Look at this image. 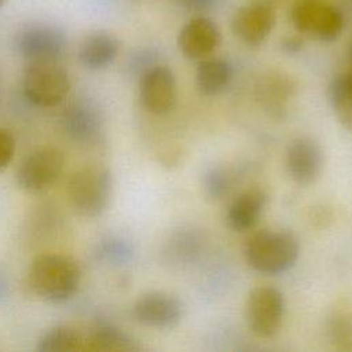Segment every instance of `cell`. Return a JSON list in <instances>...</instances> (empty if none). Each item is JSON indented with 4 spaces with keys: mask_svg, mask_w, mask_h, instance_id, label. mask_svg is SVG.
Masks as SVG:
<instances>
[{
    "mask_svg": "<svg viewBox=\"0 0 352 352\" xmlns=\"http://www.w3.org/2000/svg\"><path fill=\"white\" fill-rule=\"evenodd\" d=\"M30 289L50 302H63L74 296L81 282L78 263L65 254L37 256L28 271Z\"/></svg>",
    "mask_w": 352,
    "mask_h": 352,
    "instance_id": "cell-1",
    "label": "cell"
},
{
    "mask_svg": "<svg viewBox=\"0 0 352 352\" xmlns=\"http://www.w3.org/2000/svg\"><path fill=\"white\" fill-rule=\"evenodd\" d=\"M300 256V242L289 231L260 230L245 243V257L249 265L265 275H279L289 271Z\"/></svg>",
    "mask_w": 352,
    "mask_h": 352,
    "instance_id": "cell-2",
    "label": "cell"
},
{
    "mask_svg": "<svg viewBox=\"0 0 352 352\" xmlns=\"http://www.w3.org/2000/svg\"><path fill=\"white\" fill-rule=\"evenodd\" d=\"M111 188L110 170L103 165L91 164L72 173L67 182V197L78 214L98 217L109 206Z\"/></svg>",
    "mask_w": 352,
    "mask_h": 352,
    "instance_id": "cell-3",
    "label": "cell"
},
{
    "mask_svg": "<svg viewBox=\"0 0 352 352\" xmlns=\"http://www.w3.org/2000/svg\"><path fill=\"white\" fill-rule=\"evenodd\" d=\"M69 89V74L58 60L30 62L25 70L23 94L36 106H56L67 96Z\"/></svg>",
    "mask_w": 352,
    "mask_h": 352,
    "instance_id": "cell-4",
    "label": "cell"
},
{
    "mask_svg": "<svg viewBox=\"0 0 352 352\" xmlns=\"http://www.w3.org/2000/svg\"><path fill=\"white\" fill-rule=\"evenodd\" d=\"M293 26L320 41H334L342 33L344 15L326 0H298L290 10Z\"/></svg>",
    "mask_w": 352,
    "mask_h": 352,
    "instance_id": "cell-5",
    "label": "cell"
},
{
    "mask_svg": "<svg viewBox=\"0 0 352 352\" xmlns=\"http://www.w3.org/2000/svg\"><path fill=\"white\" fill-rule=\"evenodd\" d=\"M285 315V298L274 286L254 287L246 300L245 319L258 337H272L280 327Z\"/></svg>",
    "mask_w": 352,
    "mask_h": 352,
    "instance_id": "cell-6",
    "label": "cell"
},
{
    "mask_svg": "<svg viewBox=\"0 0 352 352\" xmlns=\"http://www.w3.org/2000/svg\"><path fill=\"white\" fill-rule=\"evenodd\" d=\"M65 166L63 153L52 146L36 148L19 164L16 170L18 186L29 192H40L51 187Z\"/></svg>",
    "mask_w": 352,
    "mask_h": 352,
    "instance_id": "cell-7",
    "label": "cell"
},
{
    "mask_svg": "<svg viewBox=\"0 0 352 352\" xmlns=\"http://www.w3.org/2000/svg\"><path fill=\"white\" fill-rule=\"evenodd\" d=\"M139 98L143 107L155 116L169 113L177 98L176 78L165 65H153L139 77Z\"/></svg>",
    "mask_w": 352,
    "mask_h": 352,
    "instance_id": "cell-8",
    "label": "cell"
},
{
    "mask_svg": "<svg viewBox=\"0 0 352 352\" xmlns=\"http://www.w3.org/2000/svg\"><path fill=\"white\" fill-rule=\"evenodd\" d=\"M15 47L19 55L29 62L58 60L66 48V38L63 32L55 26L33 25L19 32Z\"/></svg>",
    "mask_w": 352,
    "mask_h": 352,
    "instance_id": "cell-9",
    "label": "cell"
},
{
    "mask_svg": "<svg viewBox=\"0 0 352 352\" xmlns=\"http://www.w3.org/2000/svg\"><path fill=\"white\" fill-rule=\"evenodd\" d=\"M62 126L73 142L95 143L103 133V113L94 99L81 96L65 109Z\"/></svg>",
    "mask_w": 352,
    "mask_h": 352,
    "instance_id": "cell-10",
    "label": "cell"
},
{
    "mask_svg": "<svg viewBox=\"0 0 352 352\" xmlns=\"http://www.w3.org/2000/svg\"><path fill=\"white\" fill-rule=\"evenodd\" d=\"M274 8L264 1H249L241 6L232 15V33L245 44L260 45L275 26Z\"/></svg>",
    "mask_w": 352,
    "mask_h": 352,
    "instance_id": "cell-11",
    "label": "cell"
},
{
    "mask_svg": "<svg viewBox=\"0 0 352 352\" xmlns=\"http://www.w3.org/2000/svg\"><path fill=\"white\" fill-rule=\"evenodd\" d=\"M133 316L143 326L153 329H172L182 320V301L164 292H150L133 304Z\"/></svg>",
    "mask_w": 352,
    "mask_h": 352,
    "instance_id": "cell-12",
    "label": "cell"
},
{
    "mask_svg": "<svg viewBox=\"0 0 352 352\" xmlns=\"http://www.w3.org/2000/svg\"><path fill=\"white\" fill-rule=\"evenodd\" d=\"M221 34L217 25L206 16L190 19L179 32L177 47L188 59H205L220 44Z\"/></svg>",
    "mask_w": 352,
    "mask_h": 352,
    "instance_id": "cell-13",
    "label": "cell"
},
{
    "mask_svg": "<svg viewBox=\"0 0 352 352\" xmlns=\"http://www.w3.org/2000/svg\"><path fill=\"white\" fill-rule=\"evenodd\" d=\"M323 168L320 146L311 138L294 139L286 151V169L298 184L307 186L318 179Z\"/></svg>",
    "mask_w": 352,
    "mask_h": 352,
    "instance_id": "cell-14",
    "label": "cell"
},
{
    "mask_svg": "<svg viewBox=\"0 0 352 352\" xmlns=\"http://www.w3.org/2000/svg\"><path fill=\"white\" fill-rule=\"evenodd\" d=\"M118 40L109 32H94L81 43L78 58L84 67L100 70L114 62L118 55Z\"/></svg>",
    "mask_w": 352,
    "mask_h": 352,
    "instance_id": "cell-15",
    "label": "cell"
},
{
    "mask_svg": "<svg viewBox=\"0 0 352 352\" xmlns=\"http://www.w3.org/2000/svg\"><path fill=\"white\" fill-rule=\"evenodd\" d=\"M267 204V195L260 188H250L239 194L228 206L226 220L235 231L252 228Z\"/></svg>",
    "mask_w": 352,
    "mask_h": 352,
    "instance_id": "cell-16",
    "label": "cell"
},
{
    "mask_svg": "<svg viewBox=\"0 0 352 352\" xmlns=\"http://www.w3.org/2000/svg\"><path fill=\"white\" fill-rule=\"evenodd\" d=\"M36 349L38 352L87 351V334L70 324H56L41 334Z\"/></svg>",
    "mask_w": 352,
    "mask_h": 352,
    "instance_id": "cell-17",
    "label": "cell"
},
{
    "mask_svg": "<svg viewBox=\"0 0 352 352\" xmlns=\"http://www.w3.org/2000/svg\"><path fill=\"white\" fill-rule=\"evenodd\" d=\"M232 67L221 58H205L199 62L195 73L198 89L208 96L223 92L231 82Z\"/></svg>",
    "mask_w": 352,
    "mask_h": 352,
    "instance_id": "cell-18",
    "label": "cell"
},
{
    "mask_svg": "<svg viewBox=\"0 0 352 352\" xmlns=\"http://www.w3.org/2000/svg\"><path fill=\"white\" fill-rule=\"evenodd\" d=\"M136 349L135 341L113 324L99 323L87 333V351L131 352Z\"/></svg>",
    "mask_w": 352,
    "mask_h": 352,
    "instance_id": "cell-19",
    "label": "cell"
},
{
    "mask_svg": "<svg viewBox=\"0 0 352 352\" xmlns=\"http://www.w3.org/2000/svg\"><path fill=\"white\" fill-rule=\"evenodd\" d=\"M292 91V81L282 73H268L257 85L258 98L263 106L272 114L278 116L285 111V103L287 102Z\"/></svg>",
    "mask_w": 352,
    "mask_h": 352,
    "instance_id": "cell-20",
    "label": "cell"
},
{
    "mask_svg": "<svg viewBox=\"0 0 352 352\" xmlns=\"http://www.w3.org/2000/svg\"><path fill=\"white\" fill-rule=\"evenodd\" d=\"M94 256L98 261L109 265H125L133 258L135 246L126 238L109 235L98 242Z\"/></svg>",
    "mask_w": 352,
    "mask_h": 352,
    "instance_id": "cell-21",
    "label": "cell"
},
{
    "mask_svg": "<svg viewBox=\"0 0 352 352\" xmlns=\"http://www.w3.org/2000/svg\"><path fill=\"white\" fill-rule=\"evenodd\" d=\"M327 95L338 121L345 129L352 131V91L349 89L345 73L336 76L330 81Z\"/></svg>",
    "mask_w": 352,
    "mask_h": 352,
    "instance_id": "cell-22",
    "label": "cell"
},
{
    "mask_svg": "<svg viewBox=\"0 0 352 352\" xmlns=\"http://www.w3.org/2000/svg\"><path fill=\"white\" fill-rule=\"evenodd\" d=\"M331 341L342 349H352V312H336L329 324Z\"/></svg>",
    "mask_w": 352,
    "mask_h": 352,
    "instance_id": "cell-23",
    "label": "cell"
},
{
    "mask_svg": "<svg viewBox=\"0 0 352 352\" xmlns=\"http://www.w3.org/2000/svg\"><path fill=\"white\" fill-rule=\"evenodd\" d=\"M231 180L226 169L216 166L209 169L204 176V188L212 198H220L227 194Z\"/></svg>",
    "mask_w": 352,
    "mask_h": 352,
    "instance_id": "cell-24",
    "label": "cell"
},
{
    "mask_svg": "<svg viewBox=\"0 0 352 352\" xmlns=\"http://www.w3.org/2000/svg\"><path fill=\"white\" fill-rule=\"evenodd\" d=\"M14 151H15V139L12 136V133L0 126V170L6 169L12 157H14Z\"/></svg>",
    "mask_w": 352,
    "mask_h": 352,
    "instance_id": "cell-25",
    "label": "cell"
},
{
    "mask_svg": "<svg viewBox=\"0 0 352 352\" xmlns=\"http://www.w3.org/2000/svg\"><path fill=\"white\" fill-rule=\"evenodd\" d=\"M302 40L298 36H289L282 41V47L286 52L289 54H294L298 52L302 48Z\"/></svg>",
    "mask_w": 352,
    "mask_h": 352,
    "instance_id": "cell-26",
    "label": "cell"
},
{
    "mask_svg": "<svg viewBox=\"0 0 352 352\" xmlns=\"http://www.w3.org/2000/svg\"><path fill=\"white\" fill-rule=\"evenodd\" d=\"M7 292H8V286H7V280H6V278L0 274V301L3 300V298H6V296H7Z\"/></svg>",
    "mask_w": 352,
    "mask_h": 352,
    "instance_id": "cell-27",
    "label": "cell"
},
{
    "mask_svg": "<svg viewBox=\"0 0 352 352\" xmlns=\"http://www.w3.org/2000/svg\"><path fill=\"white\" fill-rule=\"evenodd\" d=\"M210 0H186V3L191 7H204L209 3Z\"/></svg>",
    "mask_w": 352,
    "mask_h": 352,
    "instance_id": "cell-28",
    "label": "cell"
},
{
    "mask_svg": "<svg viewBox=\"0 0 352 352\" xmlns=\"http://www.w3.org/2000/svg\"><path fill=\"white\" fill-rule=\"evenodd\" d=\"M345 76H346V81H348V85H349V89L352 91V69L348 72V73H345Z\"/></svg>",
    "mask_w": 352,
    "mask_h": 352,
    "instance_id": "cell-29",
    "label": "cell"
},
{
    "mask_svg": "<svg viewBox=\"0 0 352 352\" xmlns=\"http://www.w3.org/2000/svg\"><path fill=\"white\" fill-rule=\"evenodd\" d=\"M349 56H351V60H352V43H351V47H349Z\"/></svg>",
    "mask_w": 352,
    "mask_h": 352,
    "instance_id": "cell-30",
    "label": "cell"
},
{
    "mask_svg": "<svg viewBox=\"0 0 352 352\" xmlns=\"http://www.w3.org/2000/svg\"><path fill=\"white\" fill-rule=\"evenodd\" d=\"M4 1H6V0H0V7L4 4Z\"/></svg>",
    "mask_w": 352,
    "mask_h": 352,
    "instance_id": "cell-31",
    "label": "cell"
}]
</instances>
